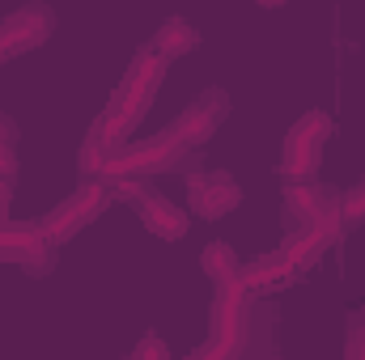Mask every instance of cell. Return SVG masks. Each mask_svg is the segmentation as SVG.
<instances>
[{"label": "cell", "instance_id": "6da1fadb", "mask_svg": "<svg viewBox=\"0 0 365 360\" xmlns=\"http://www.w3.org/2000/svg\"><path fill=\"white\" fill-rule=\"evenodd\" d=\"M344 212H349V216H365V186L349 195V208H344Z\"/></svg>", "mask_w": 365, "mask_h": 360}]
</instances>
